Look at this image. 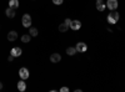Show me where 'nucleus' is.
I'll return each instance as SVG.
<instances>
[{
  "mask_svg": "<svg viewBox=\"0 0 125 92\" xmlns=\"http://www.w3.org/2000/svg\"><path fill=\"white\" fill-rule=\"evenodd\" d=\"M1 88H3V84H1V82H0V90H1Z\"/></svg>",
  "mask_w": 125,
  "mask_h": 92,
  "instance_id": "23",
  "label": "nucleus"
},
{
  "mask_svg": "<svg viewBox=\"0 0 125 92\" xmlns=\"http://www.w3.org/2000/svg\"><path fill=\"white\" fill-rule=\"evenodd\" d=\"M106 8L110 10V11H113V10H116V8H118V0H108Z\"/></svg>",
  "mask_w": 125,
  "mask_h": 92,
  "instance_id": "4",
  "label": "nucleus"
},
{
  "mask_svg": "<svg viewBox=\"0 0 125 92\" xmlns=\"http://www.w3.org/2000/svg\"><path fill=\"white\" fill-rule=\"evenodd\" d=\"M5 14H6V16H8V17H10V19H13V17L15 16V9H11V8H8V9L5 10Z\"/></svg>",
  "mask_w": 125,
  "mask_h": 92,
  "instance_id": "10",
  "label": "nucleus"
},
{
  "mask_svg": "<svg viewBox=\"0 0 125 92\" xmlns=\"http://www.w3.org/2000/svg\"><path fill=\"white\" fill-rule=\"evenodd\" d=\"M60 60H61V56H60V54H58V52H55V54H53L50 56V61L53 64H58V62H60Z\"/></svg>",
  "mask_w": 125,
  "mask_h": 92,
  "instance_id": "8",
  "label": "nucleus"
},
{
  "mask_svg": "<svg viewBox=\"0 0 125 92\" xmlns=\"http://www.w3.org/2000/svg\"><path fill=\"white\" fill-rule=\"evenodd\" d=\"M21 23L24 27H30L31 26V16L29 14H24L21 17Z\"/></svg>",
  "mask_w": 125,
  "mask_h": 92,
  "instance_id": "2",
  "label": "nucleus"
},
{
  "mask_svg": "<svg viewBox=\"0 0 125 92\" xmlns=\"http://www.w3.org/2000/svg\"><path fill=\"white\" fill-rule=\"evenodd\" d=\"M9 8L18 9L19 8V0H9Z\"/></svg>",
  "mask_w": 125,
  "mask_h": 92,
  "instance_id": "12",
  "label": "nucleus"
},
{
  "mask_svg": "<svg viewBox=\"0 0 125 92\" xmlns=\"http://www.w3.org/2000/svg\"><path fill=\"white\" fill-rule=\"evenodd\" d=\"M21 54H23V50L20 49V47H13L11 50H10V55H13L14 57L21 56Z\"/></svg>",
  "mask_w": 125,
  "mask_h": 92,
  "instance_id": "5",
  "label": "nucleus"
},
{
  "mask_svg": "<svg viewBox=\"0 0 125 92\" xmlns=\"http://www.w3.org/2000/svg\"><path fill=\"white\" fill-rule=\"evenodd\" d=\"M30 39H31V35L30 34H25V35H23L21 36V42H29L30 41Z\"/></svg>",
  "mask_w": 125,
  "mask_h": 92,
  "instance_id": "16",
  "label": "nucleus"
},
{
  "mask_svg": "<svg viewBox=\"0 0 125 92\" xmlns=\"http://www.w3.org/2000/svg\"><path fill=\"white\" fill-rule=\"evenodd\" d=\"M60 91H61V92H69V88H68V87H61Z\"/></svg>",
  "mask_w": 125,
  "mask_h": 92,
  "instance_id": "20",
  "label": "nucleus"
},
{
  "mask_svg": "<svg viewBox=\"0 0 125 92\" xmlns=\"http://www.w3.org/2000/svg\"><path fill=\"white\" fill-rule=\"evenodd\" d=\"M66 25H69V27H70V24H71V20L70 19H65V21H64Z\"/></svg>",
  "mask_w": 125,
  "mask_h": 92,
  "instance_id": "19",
  "label": "nucleus"
},
{
  "mask_svg": "<svg viewBox=\"0 0 125 92\" xmlns=\"http://www.w3.org/2000/svg\"><path fill=\"white\" fill-rule=\"evenodd\" d=\"M119 21V13H116L115 10H113V11L108 15V23L114 25V24H116Z\"/></svg>",
  "mask_w": 125,
  "mask_h": 92,
  "instance_id": "1",
  "label": "nucleus"
},
{
  "mask_svg": "<svg viewBox=\"0 0 125 92\" xmlns=\"http://www.w3.org/2000/svg\"><path fill=\"white\" fill-rule=\"evenodd\" d=\"M18 90L20 92H24L26 90V84L24 82V80H21V81H19V82H18Z\"/></svg>",
  "mask_w": 125,
  "mask_h": 92,
  "instance_id": "11",
  "label": "nucleus"
},
{
  "mask_svg": "<svg viewBox=\"0 0 125 92\" xmlns=\"http://www.w3.org/2000/svg\"><path fill=\"white\" fill-rule=\"evenodd\" d=\"M62 1H64V0H53V4H55V5H61Z\"/></svg>",
  "mask_w": 125,
  "mask_h": 92,
  "instance_id": "18",
  "label": "nucleus"
},
{
  "mask_svg": "<svg viewBox=\"0 0 125 92\" xmlns=\"http://www.w3.org/2000/svg\"><path fill=\"white\" fill-rule=\"evenodd\" d=\"M68 29H69V25H66L65 23H62V24L59 25V31H60V33H65Z\"/></svg>",
  "mask_w": 125,
  "mask_h": 92,
  "instance_id": "14",
  "label": "nucleus"
},
{
  "mask_svg": "<svg viewBox=\"0 0 125 92\" xmlns=\"http://www.w3.org/2000/svg\"><path fill=\"white\" fill-rule=\"evenodd\" d=\"M19 76H20V78H21V80L29 78V70L26 67H21V68L19 70Z\"/></svg>",
  "mask_w": 125,
  "mask_h": 92,
  "instance_id": "3",
  "label": "nucleus"
},
{
  "mask_svg": "<svg viewBox=\"0 0 125 92\" xmlns=\"http://www.w3.org/2000/svg\"><path fill=\"white\" fill-rule=\"evenodd\" d=\"M75 47H76V51H78V52H85V51L88 50V46H86L85 42H78Z\"/></svg>",
  "mask_w": 125,
  "mask_h": 92,
  "instance_id": "7",
  "label": "nucleus"
},
{
  "mask_svg": "<svg viewBox=\"0 0 125 92\" xmlns=\"http://www.w3.org/2000/svg\"><path fill=\"white\" fill-rule=\"evenodd\" d=\"M70 27L74 30V31H78V30H80V27H81V23L79 21V20H71Z\"/></svg>",
  "mask_w": 125,
  "mask_h": 92,
  "instance_id": "6",
  "label": "nucleus"
},
{
  "mask_svg": "<svg viewBox=\"0 0 125 92\" xmlns=\"http://www.w3.org/2000/svg\"><path fill=\"white\" fill-rule=\"evenodd\" d=\"M29 34L33 36V37H35V36H38V29L36 27H29Z\"/></svg>",
  "mask_w": 125,
  "mask_h": 92,
  "instance_id": "15",
  "label": "nucleus"
},
{
  "mask_svg": "<svg viewBox=\"0 0 125 92\" xmlns=\"http://www.w3.org/2000/svg\"><path fill=\"white\" fill-rule=\"evenodd\" d=\"M16 39H18V33L16 31H10L8 34V40L9 41H15Z\"/></svg>",
  "mask_w": 125,
  "mask_h": 92,
  "instance_id": "9",
  "label": "nucleus"
},
{
  "mask_svg": "<svg viewBox=\"0 0 125 92\" xmlns=\"http://www.w3.org/2000/svg\"><path fill=\"white\" fill-rule=\"evenodd\" d=\"M76 52H78V51H76V47H68V49H66V54H68L69 56L75 55Z\"/></svg>",
  "mask_w": 125,
  "mask_h": 92,
  "instance_id": "13",
  "label": "nucleus"
},
{
  "mask_svg": "<svg viewBox=\"0 0 125 92\" xmlns=\"http://www.w3.org/2000/svg\"><path fill=\"white\" fill-rule=\"evenodd\" d=\"M105 8H106V5L104 4V3H101V4H96L98 11H104V10H105Z\"/></svg>",
  "mask_w": 125,
  "mask_h": 92,
  "instance_id": "17",
  "label": "nucleus"
},
{
  "mask_svg": "<svg viewBox=\"0 0 125 92\" xmlns=\"http://www.w3.org/2000/svg\"><path fill=\"white\" fill-rule=\"evenodd\" d=\"M103 3V0H96V4H101Z\"/></svg>",
  "mask_w": 125,
  "mask_h": 92,
  "instance_id": "22",
  "label": "nucleus"
},
{
  "mask_svg": "<svg viewBox=\"0 0 125 92\" xmlns=\"http://www.w3.org/2000/svg\"><path fill=\"white\" fill-rule=\"evenodd\" d=\"M13 59H14V56H13V55H10V56L8 57V60H9V61H13Z\"/></svg>",
  "mask_w": 125,
  "mask_h": 92,
  "instance_id": "21",
  "label": "nucleus"
}]
</instances>
